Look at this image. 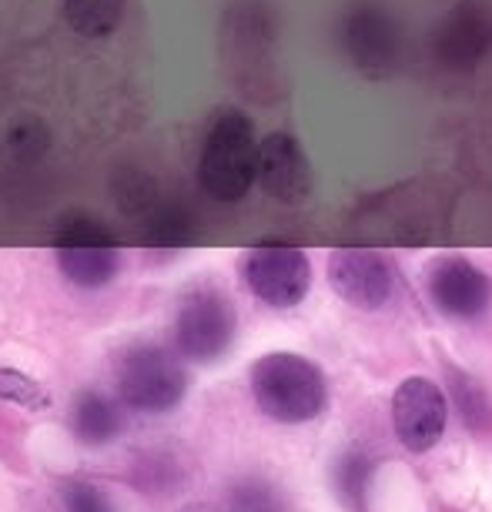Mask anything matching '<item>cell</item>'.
<instances>
[{
  "mask_svg": "<svg viewBox=\"0 0 492 512\" xmlns=\"http://www.w3.org/2000/svg\"><path fill=\"white\" fill-rule=\"evenodd\" d=\"M258 141L255 124L245 111L225 108L211 124L198 158V185L215 201H241L258 181Z\"/></svg>",
  "mask_w": 492,
  "mask_h": 512,
  "instance_id": "obj_1",
  "label": "cell"
},
{
  "mask_svg": "<svg viewBox=\"0 0 492 512\" xmlns=\"http://www.w3.org/2000/svg\"><path fill=\"white\" fill-rule=\"evenodd\" d=\"M252 395L268 419L308 422L325 409L328 385L315 362L295 352H268L252 365Z\"/></svg>",
  "mask_w": 492,
  "mask_h": 512,
  "instance_id": "obj_2",
  "label": "cell"
},
{
  "mask_svg": "<svg viewBox=\"0 0 492 512\" xmlns=\"http://www.w3.org/2000/svg\"><path fill=\"white\" fill-rule=\"evenodd\" d=\"M118 395L138 412H171L188 392V372L175 355L161 345L138 342L114 359Z\"/></svg>",
  "mask_w": 492,
  "mask_h": 512,
  "instance_id": "obj_3",
  "label": "cell"
},
{
  "mask_svg": "<svg viewBox=\"0 0 492 512\" xmlns=\"http://www.w3.org/2000/svg\"><path fill=\"white\" fill-rule=\"evenodd\" d=\"M238 332V315L231 298L218 285L198 282L178 302L175 338L191 362H218L231 349Z\"/></svg>",
  "mask_w": 492,
  "mask_h": 512,
  "instance_id": "obj_4",
  "label": "cell"
},
{
  "mask_svg": "<svg viewBox=\"0 0 492 512\" xmlns=\"http://www.w3.org/2000/svg\"><path fill=\"white\" fill-rule=\"evenodd\" d=\"M54 258L61 275L77 288H104L121 268V245L104 221L71 215L54 235Z\"/></svg>",
  "mask_w": 492,
  "mask_h": 512,
  "instance_id": "obj_5",
  "label": "cell"
},
{
  "mask_svg": "<svg viewBox=\"0 0 492 512\" xmlns=\"http://www.w3.org/2000/svg\"><path fill=\"white\" fill-rule=\"evenodd\" d=\"M241 278L268 308H295L312 288V262L302 248L258 245L241 258Z\"/></svg>",
  "mask_w": 492,
  "mask_h": 512,
  "instance_id": "obj_6",
  "label": "cell"
},
{
  "mask_svg": "<svg viewBox=\"0 0 492 512\" xmlns=\"http://www.w3.org/2000/svg\"><path fill=\"white\" fill-rule=\"evenodd\" d=\"M426 292L429 302L446 318L456 322H476L492 308V282L479 265L469 258L446 255L436 258L426 272Z\"/></svg>",
  "mask_w": 492,
  "mask_h": 512,
  "instance_id": "obj_7",
  "label": "cell"
},
{
  "mask_svg": "<svg viewBox=\"0 0 492 512\" xmlns=\"http://www.w3.org/2000/svg\"><path fill=\"white\" fill-rule=\"evenodd\" d=\"M449 419V402L432 379L412 375L392 395V422L395 436L405 449L426 452L442 439Z\"/></svg>",
  "mask_w": 492,
  "mask_h": 512,
  "instance_id": "obj_8",
  "label": "cell"
},
{
  "mask_svg": "<svg viewBox=\"0 0 492 512\" xmlns=\"http://www.w3.org/2000/svg\"><path fill=\"white\" fill-rule=\"evenodd\" d=\"M328 282L352 308L375 312V308L389 305L395 292V268L379 251L342 248L328 258Z\"/></svg>",
  "mask_w": 492,
  "mask_h": 512,
  "instance_id": "obj_9",
  "label": "cell"
},
{
  "mask_svg": "<svg viewBox=\"0 0 492 512\" xmlns=\"http://www.w3.org/2000/svg\"><path fill=\"white\" fill-rule=\"evenodd\" d=\"M258 185L282 205H302L312 195V164L292 134L275 131L258 144Z\"/></svg>",
  "mask_w": 492,
  "mask_h": 512,
  "instance_id": "obj_10",
  "label": "cell"
},
{
  "mask_svg": "<svg viewBox=\"0 0 492 512\" xmlns=\"http://www.w3.org/2000/svg\"><path fill=\"white\" fill-rule=\"evenodd\" d=\"M345 44L362 67H382L395 57V27L382 11H359L349 17Z\"/></svg>",
  "mask_w": 492,
  "mask_h": 512,
  "instance_id": "obj_11",
  "label": "cell"
},
{
  "mask_svg": "<svg viewBox=\"0 0 492 512\" xmlns=\"http://www.w3.org/2000/svg\"><path fill=\"white\" fill-rule=\"evenodd\" d=\"M71 429L84 446H108V442L121 432V409L104 392L84 389L74 399Z\"/></svg>",
  "mask_w": 492,
  "mask_h": 512,
  "instance_id": "obj_12",
  "label": "cell"
},
{
  "mask_svg": "<svg viewBox=\"0 0 492 512\" xmlns=\"http://www.w3.org/2000/svg\"><path fill=\"white\" fill-rule=\"evenodd\" d=\"M128 0H64V17L84 41H104L121 27Z\"/></svg>",
  "mask_w": 492,
  "mask_h": 512,
  "instance_id": "obj_13",
  "label": "cell"
},
{
  "mask_svg": "<svg viewBox=\"0 0 492 512\" xmlns=\"http://www.w3.org/2000/svg\"><path fill=\"white\" fill-rule=\"evenodd\" d=\"M369 476H372V459H365L362 452H349V456L335 462V489H339V499L349 506V512H365Z\"/></svg>",
  "mask_w": 492,
  "mask_h": 512,
  "instance_id": "obj_14",
  "label": "cell"
},
{
  "mask_svg": "<svg viewBox=\"0 0 492 512\" xmlns=\"http://www.w3.org/2000/svg\"><path fill=\"white\" fill-rule=\"evenodd\" d=\"M452 399H456L462 419L472 432H489L492 429V402L486 389L466 372H452Z\"/></svg>",
  "mask_w": 492,
  "mask_h": 512,
  "instance_id": "obj_15",
  "label": "cell"
},
{
  "mask_svg": "<svg viewBox=\"0 0 492 512\" xmlns=\"http://www.w3.org/2000/svg\"><path fill=\"white\" fill-rule=\"evenodd\" d=\"M0 399L21 405V409H31V412L51 409V392H47L34 375H27L21 369H0Z\"/></svg>",
  "mask_w": 492,
  "mask_h": 512,
  "instance_id": "obj_16",
  "label": "cell"
},
{
  "mask_svg": "<svg viewBox=\"0 0 492 512\" xmlns=\"http://www.w3.org/2000/svg\"><path fill=\"white\" fill-rule=\"evenodd\" d=\"M228 512H288L282 496L262 479H245L228 492Z\"/></svg>",
  "mask_w": 492,
  "mask_h": 512,
  "instance_id": "obj_17",
  "label": "cell"
},
{
  "mask_svg": "<svg viewBox=\"0 0 492 512\" xmlns=\"http://www.w3.org/2000/svg\"><path fill=\"white\" fill-rule=\"evenodd\" d=\"M61 502H64V512H114L108 492L94 482H67L61 489Z\"/></svg>",
  "mask_w": 492,
  "mask_h": 512,
  "instance_id": "obj_18",
  "label": "cell"
},
{
  "mask_svg": "<svg viewBox=\"0 0 492 512\" xmlns=\"http://www.w3.org/2000/svg\"><path fill=\"white\" fill-rule=\"evenodd\" d=\"M185 231H188V218L181 215L178 208H161L158 215L151 218V231H148V241L158 248H175L185 241Z\"/></svg>",
  "mask_w": 492,
  "mask_h": 512,
  "instance_id": "obj_19",
  "label": "cell"
},
{
  "mask_svg": "<svg viewBox=\"0 0 492 512\" xmlns=\"http://www.w3.org/2000/svg\"><path fill=\"white\" fill-rule=\"evenodd\" d=\"M11 144L21 158H41V154L47 151V144H51V134H47L37 121H27V124H17L14 128Z\"/></svg>",
  "mask_w": 492,
  "mask_h": 512,
  "instance_id": "obj_20",
  "label": "cell"
},
{
  "mask_svg": "<svg viewBox=\"0 0 492 512\" xmlns=\"http://www.w3.org/2000/svg\"><path fill=\"white\" fill-rule=\"evenodd\" d=\"M181 512H228V509H221V506H211V502H191V506H185Z\"/></svg>",
  "mask_w": 492,
  "mask_h": 512,
  "instance_id": "obj_21",
  "label": "cell"
}]
</instances>
